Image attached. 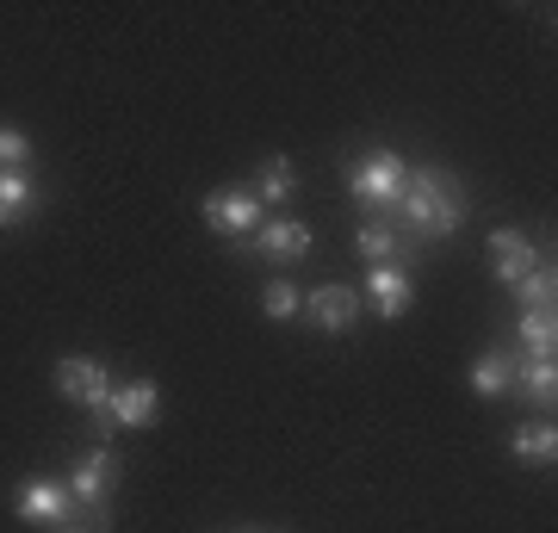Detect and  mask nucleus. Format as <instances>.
Masks as SVG:
<instances>
[{
	"label": "nucleus",
	"instance_id": "f257e3e1",
	"mask_svg": "<svg viewBox=\"0 0 558 533\" xmlns=\"http://www.w3.org/2000/svg\"><path fill=\"white\" fill-rule=\"evenodd\" d=\"M472 211V198L453 174H440L428 161L410 168L403 180V198H398V230H410L416 242H435V237H459V223Z\"/></svg>",
	"mask_w": 558,
	"mask_h": 533
},
{
	"label": "nucleus",
	"instance_id": "f03ea898",
	"mask_svg": "<svg viewBox=\"0 0 558 533\" xmlns=\"http://www.w3.org/2000/svg\"><path fill=\"white\" fill-rule=\"evenodd\" d=\"M403 180H410V161L398 149H366V156L348 168V193L366 205V218H398Z\"/></svg>",
	"mask_w": 558,
	"mask_h": 533
},
{
	"label": "nucleus",
	"instance_id": "7ed1b4c3",
	"mask_svg": "<svg viewBox=\"0 0 558 533\" xmlns=\"http://www.w3.org/2000/svg\"><path fill=\"white\" fill-rule=\"evenodd\" d=\"M13 509H20V521L50 533V528H69L75 521V496H69L62 477H25L20 496H13Z\"/></svg>",
	"mask_w": 558,
	"mask_h": 533
},
{
	"label": "nucleus",
	"instance_id": "20e7f679",
	"mask_svg": "<svg viewBox=\"0 0 558 533\" xmlns=\"http://www.w3.org/2000/svg\"><path fill=\"white\" fill-rule=\"evenodd\" d=\"M161 415V385L156 378H124V385H112V397H106V410L94 415L100 428H149Z\"/></svg>",
	"mask_w": 558,
	"mask_h": 533
},
{
	"label": "nucleus",
	"instance_id": "39448f33",
	"mask_svg": "<svg viewBox=\"0 0 558 533\" xmlns=\"http://www.w3.org/2000/svg\"><path fill=\"white\" fill-rule=\"evenodd\" d=\"M112 385H119V378L106 373V360H94V354L57 360V391L69 397V403H81V410L100 415V410H106V397H112Z\"/></svg>",
	"mask_w": 558,
	"mask_h": 533
},
{
	"label": "nucleus",
	"instance_id": "423d86ee",
	"mask_svg": "<svg viewBox=\"0 0 558 533\" xmlns=\"http://www.w3.org/2000/svg\"><path fill=\"white\" fill-rule=\"evenodd\" d=\"M360 298L373 304V316L398 323V316L416 311V279L403 274L398 261H385V267H366V279H360Z\"/></svg>",
	"mask_w": 558,
	"mask_h": 533
},
{
	"label": "nucleus",
	"instance_id": "0eeeda50",
	"mask_svg": "<svg viewBox=\"0 0 558 533\" xmlns=\"http://www.w3.org/2000/svg\"><path fill=\"white\" fill-rule=\"evenodd\" d=\"M299 316H311L323 336H348V329H354V316H360V292H354V286H341V279H323V286L304 292V311Z\"/></svg>",
	"mask_w": 558,
	"mask_h": 533
},
{
	"label": "nucleus",
	"instance_id": "6e6552de",
	"mask_svg": "<svg viewBox=\"0 0 558 533\" xmlns=\"http://www.w3.org/2000/svg\"><path fill=\"white\" fill-rule=\"evenodd\" d=\"M205 223H211V230H223V237L248 242L260 223H267V205H260L248 186H236V193H211V198H205Z\"/></svg>",
	"mask_w": 558,
	"mask_h": 533
},
{
	"label": "nucleus",
	"instance_id": "1a4fd4ad",
	"mask_svg": "<svg viewBox=\"0 0 558 533\" xmlns=\"http://www.w3.org/2000/svg\"><path fill=\"white\" fill-rule=\"evenodd\" d=\"M62 484L75 496V509H100L106 496H112V484H119V459L106 453V447H94V453L75 459V472L62 477Z\"/></svg>",
	"mask_w": 558,
	"mask_h": 533
},
{
	"label": "nucleus",
	"instance_id": "9d476101",
	"mask_svg": "<svg viewBox=\"0 0 558 533\" xmlns=\"http://www.w3.org/2000/svg\"><path fill=\"white\" fill-rule=\"evenodd\" d=\"M248 255H267V261H304L311 255V223H299V218H267L255 230V237L242 242Z\"/></svg>",
	"mask_w": 558,
	"mask_h": 533
},
{
	"label": "nucleus",
	"instance_id": "9b49d317",
	"mask_svg": "<svg viewBox=\"0 0 558 533\" xmlns=\"http://www.w3.org/2000/svg\"><path fill=\"white\" fill-rule=\"evenodd\" d=\"M515 391L534 403V410H553L558 397V360L553 354H515Z\"/></svg>",
	"mask_w": 558,
	"mask_h": 533
},
{
	"label": "nucleus",
	"instance_id": "f8f14e48",
	"mask_svg": "<svg viewBox=\"0 0 558 533\" xmlns=\"http://www.w3.org/2000/svg\"><path fill=\"white\" fill-rule=\"evenodd\" d=\"M38 211V180L25 168H0V230H20Z\"/></svg>",
	"mask_w": 558,
	"mask_h": 533
},
{
	"label": "nucleus",
	"instance_id": "ddd939ff",
	"mask_svg": "<svg viewBox=\"0 0 558 533\" xmlns=\"http://www.w3.org/2000/svg\"><path fill=\"white\" fill-rule=\"evenodd\" d=\"M509 453H515L521 465H534V472H553V459H558L553 415H546V422H521L515 435H509Z\"/></svg>",
	"mask_w": 558,
	"mask_h": 533
},
{
	"label": "nucleus",
	"instance_id": "4468645a",
	"mask_svg": "<svg viewBox=\"0 0 558 533\" xmlns=\"http://www.w3.org/2000/svg\"><path fill=\"white\" fill-rule=\"evenodd\" d=\"M515 391V354H478L472 360V397H484V403H497V397Z\"/></svg>",
	"mask_w": 558,
	"mask_h": 533
},
{
	"label": "nucleus",
	"instance_id": "2eb2a0df",
	"mask_svg": "<svg viewBox=\"0 0 558 533\" xmlns=\"http://www.w3.org/2000/svg\"><path fill=\"white\" fill-rule=\"evenodd\" d=\"M398 218H366L354 230V249L366 255V267H385V261H398Z\"/></svg>",
	"mask_w": 558,
	"mask_h": 533
},
{
	"label": "nucleus",
	"instance_id": "dca6fc26",
	"mask_svg": "<svg viewBox=\"0 0 558 533\" xmlns=\"http://www.w3.org/2000/svg\"><path fill=\"white\" fill-rule=\"evenodd\" d=\"M515 336H521V354H553L558 348V311H521Z\"/></svg>",
	"mask_w": 558,
	"mask_h": 533
},
{
	"label": "nucleus",
	"instance_id": "f3484780",
	"mask_svg": "<svg viewBox=\"0 0 558 533\" xmlns=\"http://www.w3.org/2000/svg\"><path fill=\"white\" fill-rule=\"evenodd\" d=\"M292 186H299V168H292V156H267L255 174V198L260 205H279V198H292Z\"/></svg>",
	"mask_w": 558,
	"mask_h": 533
},
{
	"label": "nucleus",
	"instance_id": "a211bd4d",
	"mask_svg": "<svg viewBox=\"0 0 558 533\" xmlns=\"http://www.w3.org/2000/svg\"><path fill=\"white\" fill-rule=\"evenodd\" d=\"M509 292L521 298V311H553V292H558V274H553V261H539L527 279H515Z\"/></svg>",
	"mask_w": 558,
	"mask_h": 533
},
{
	"label": "nucleus",
	"instance_id": "6ab92c4d",
	"mask_svg": "<svg viewBox=\"0 0 558 533\" xmlns=\"http://www.w3.org/2000/svg\"><path fill=\"white\" fill-rule=\"evenodd\" d=\"M260 311L274 316V323H292V316L304 311L299 286H292V279H267V286H260Z\"/></svg>",
	"mask_w": 558,
	"mask_h": 533
},
{
	"label": "nucleus",
	"instance_id": "aec40b11",
	"mask_svg": "<svg viewBox=\"0 0 558 533\" xmlns=\"http://www.w3.org/2000/svg\"><path fill=\"white\" fill-rule=\"evenodd\" d=\"M490 261H497V286H515V279H527L546 255H539L534 242H521V249H509V255H490Z\"/></svg>",
	"mask_w": 558,
	"mask_h": 533
},
{
	"label": "nucleus",
	"instance_id": "412c9836",
	"mask_svg": "<svg viewBox=\"0 0 558 533\" xmlns=\"http://www.w3.org/2000/svg\"><path fill=\"white\" fill-rule=\"evenodd\" d=\"M32 161V137L20 124H0V168H25Z\"/></svg>",
	"mask_w": 558,
	"mask_h": 533
},
{
	"label": "nucleus",
	"instance_id": "4be33fe9",
	"mask_svg": "<svg viewBox=\"0 0 558 533\" xmlns=\"http://www.w3.org/2000/svg\"><path fill=\"white\" fill-rule=\"evenodd\" d=\"M521 242H527V230L502 223V230H490V255H509V249H521Z\"/></svg>",
	"mask_w": 558,
	"mask_h": 533
},
{
	"label": "nucleus",
	"instance_id": "5701e85b",
	"mask_svg": "<svg viewBox=\"0 0 558 533\" xmlns=\"http://www.w3.org/2000/svg\"><path fill=\"white\" fill-rule=\"evenodd\" d=\"M50 533H106V528H81V521H69V528H50Z\"/></svg>",
	"mask_w": 558,
	"mask_h": 533
}]
</instances>
